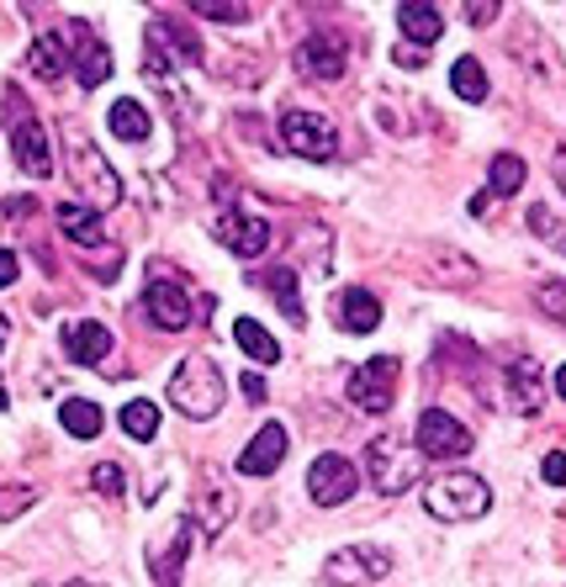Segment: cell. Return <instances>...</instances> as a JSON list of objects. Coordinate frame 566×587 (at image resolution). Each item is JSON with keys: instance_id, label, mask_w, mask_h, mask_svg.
Instances as JSON below:
<instances>
[{"instance_id": "4dcf8cb0", "label": "cell", "mask_w": 566, "mask_h": 587, "mask_svg": "<svg viewBox=\"0 0 566 587\" xmlns=\"http://www.w3.org/2000/svg\"><path fill=\"white\" fill-rule=\"evenodd\" d=\"M122 434H127V440H154V434H159V408L144 403V397L127 403V408H122Z\"/></svg>"}, {"instance_id": "d6a6232c", "label": "cell", "mask_w": 566, "mask_h": 587, "mask_svg": "<svg viewBox=\"0 0 566 587\" xmlns=\"http://www.w3.org/2000/svg\"><path fill=\"white\" fill-rule=\"evenodd\" d=\"M90 487H95L101 498H112V503H117V498H122V487H127V476H122L117 461H101V466L90 471Z\"/></svg>"}, {"instance_id": "5bb4252c", "label": "cell", "mask_w": 566, "mask_h": 587, "mask_svg": "<svg viewBox=\"0 0 566 587\" xmlns=\"http://www.w3.org/2000/svg\"><path fill=\"white\" fill-rule=\"evenodd\" d=\"M144 313H149L165 334H180V328H191V318H196V302H191V292L176 286V281H149Z\"/></svg>"}, {"instance_id": "6da1fadb", "label": "cell", "mask_w": 566, "mask_h": 587, "mask_svg": "<svg viewBox=\"0 0 566 587\" xmlns=\"http://www.w3.org/2000/svg\"><path fill=\"white\" fill-rule=\"evenodd\" d=\"M365 476H371V487L382 498H403L423 476V455H418V444L397 440V434H376L365 444Z\"/></svg>"}, {"instance_id": "1f68e13d", "label": "cell", "mask_w": 566, "mask_h": 587, "mask_svg": "<svg viewBox=\"0 0 566 587\" xmlns=\"http://www.w3.org/2000/svg\"><path fill=\"white\" fill-rule=\"evenodd\" d=\"M530 234H540L556 255H566V223L556 212H545V206H530Z\"/></svg>"}, {"instance_id": "30bf717a", "label": "cell", "mask_w": 566, "mask_h": 587, "mask_svg": "<svg viewBox=\"0 0 566 587\" xmlns=\"http://www.w3.org/2000/svg\"><path fill=\"white\" fill-rule=\"evenodd\" d=\"M307 493L318 508H339V503H350L360 493V466L350 455H318L313 466H307Z\"/></svg>"}, {"instance_id": "484cf974", "label": "cell", "mask_w": 566, "mask_h": 587, "mask_svg": "<svg viewBox=\"0 0 566 587\" xmlns=\"http://www.w3.org/2000/svg\"><path fill=\"white\" fill-rule=\"evenodd\" d=\"M59 424L75 434V440H95L106 418H101V408H95V403H86V397H69V403L59 408Z\"/></svg>"}, {"instance_id": "74e56055", "label": "cell", "mask_w": 566, "mask_h": 587, "mask_svg": "<svg viewBox=\"0 0 566 587\" xmlns=\"http://www.w3.org/2000/svg\"><path fill=\"white\" fill-rule=\"evenodd\" d=\"M22 275V260H16V249H0V286H11Z\"/></svg>"}, {"instance_id": "ac0fdd59", "label": "cell", "mask_w": 566, "mask_h": 587, "mask_svg": "<svg viewBox=\"0 0 566 587\" xmlns=\"http://www.w3.org/2000/svg\"><path fill=\"white\" fill-rule=\"evenodd\" d=\"M64 354H69L75 365H101V360L112 354V328L95 324V318L69 324V328H64Z\"/></svg>"}, {"instance_id": "cb8c5ba5", "label": "cell", "mask_w": 566, "mask_h": 587, "mask_svg": "<svg viewBox=\"0 0 566 587\" xmlns=\"http://www.w3.org/2000/svg\"><path fill=\"white\" fill-rule=\"evenodd\" d=\"M260 286H265V292L281 302V313H286L292 324H307V313H302V296H297V270H265V275H260Z\"/></svg>"}, {"instance_id": "5b68a950", "label": "cell", "mask_w": 566, "mask_h": 587, "mask_svg": "<svg viewBox=\"0 0 566 587\" xmlns=\"http://www.w3.org/2000/svg\"><path fill=\"white\" fill-rule=\"evenodd\" d=\"M392 572V551L387 545H339L324 561V583L328 587H371Z\"/></svg>"}, {"instance_id": "bcb514c9", "label": "cell", "mask_w": 566, "mask_h": 587, "mask_svg": "<svg viewBox=\"0 0 566 587\" xmlns=\"http://www.w3.org/2000/svg\"><path fill=\"white\" fill-rule=\"evenodd\" d=\"M556 392H562V397H566V365H562V371H556Z\"/></svg>"}, {"instance_id": "7402d4cb", "label": "cell", "mask_w": 566, "mask_h": 587, "mask_svg": "<svg viewBox=\"0 0 566 587\" xmlns=\"http://www.w3.org/2000/svg\"><path fill=\"white\" fill-rule=\"evenodd\" d=\"M508 403H513V413H540L545 382H540L535 360H513V371H508Z\"/></svg>"}, {"instance_id": "4316f807", "label": "cell", "mask_w": 566, "mask_h": 587, "mask_svg": "<svg viewBox=\"0 0 566 587\" xmlns=\"http://www.w3.org/2000/svg\"><path fill=\"white\" fill-rule=\"evenodd\" d=\"M106 122H112V133H117L122 144H144V138H149V112H144L138 101H117V106L106 112Z\"/></svg>"}, {"instance_id": "836d02e7", "label": "cell", "mask_w": 566, "mask_h": 587, "mask_svg": "<svg viewBox=\"0 0 566 587\" xmlns=\"http://www.w3.org/2000/svg\"><path fill=\"white\" fill-rule=\"evenodd\" d=\"M535 307L545 313V318L566 324V286H562V281H545V286L535 292Z\"/></svg>"}, {"instance_id": "8992f818", "label": "cell", "mask_w": 566, "mask_h": 587, "mask_svg": "<svg viewBox=\"0 0 566 587\" xmlns=\"http://www.w3.org/2000/svg\"><path fill=\"white\" fill-rule=\"evenodd\" d=\"M281 148L297 154V159H313V165H328L339 154V133L318 112H286L281 117Z\"/></svg>"}, {"instance_id": "9c48e42d", "label": "cell", "mask_w": 566, "mask_h": 587, "mask_svg": "<svg viewBox=\"0 0 566 587\" xmlns=\"http://www.w3.org/2000/svg\"><path fill=\"white\" fill-rule=\"evenodd\" d=\"M418 455H429V461H461V455H472V429L461 424V418H450L445 408H429L418 418Z\"/></svg>"}, {"instance_id": "8d00e7d4", "label": "cell", "mask_w": 566, "mask_h": 587, "mask_svg": "<svg viewBox=\"0 0 566 587\" xmlns=\"http://www.w3.org/2000/svg\"><path fill=\"white\" fill-rule=\"evenodd\" d=\"M540 476H545L551 487H566V455H562V450H551V455L540 461Z\"/></svg>"}, {"instance_id": "f546056e", "label": "cell", "mask_w": 566, "mask_h": 587, "mask_svg": "<svg viewBox=\"0 0 566 587\" xmlns=\"http://www.w3.org/2000/svg\"><path fill=\"white\" fill-rule=\"evenodd\" d=\"M524 176H530V170H524L519 154H498L493 170H487V185H493V196H513V191L524 185Z\"/></svg>"}, {"instance_id": "ba28073f", "label": "cell", "mask_w": 566, "mask_h": 587, "mask_svg": "<svg viewBox=\"0 0 566 587\" xmlns=\"http://www.w3.org/2000/svg\"><path fill=\"white\" fill-rule=\"evenodd\" d=\"M176 64H202V43H196L185 27H176L170 16H154L149 22V59H144V69H149L154 80H165Z\"/></svg>"}, {"instance_id": "f1b7e54d", "label": "cell", "mask_w": 566, "mask_h": 587, "mask_svg": "<svg viewBox=\"0 0 566 587\" xmlns=\"http://www.w3.org/2000/svg\"><path fill=\"white\" fill-rule=\"evenodd\" d=\"M191 519H196L202 534H223V524L234 519V493H228V487H212L207 503H202V513H191Z\"/></svg>"}, {"instance_id": "d590c367", "label": "cell", "mask_w": 566, "mask_h": 587, "mask_svg": "<svg viewBox=\"0 0 566 587\" xmlns=\"http://www.w3.org/2000/svg\"><path fill=\"white\" fill-rule=\"evenodd\" d=\"M196 16H207V22H228V27H239V22H249L254 11H249V5H196Z\"/></svg>"}, {"instance_id": "e0dca14e", "label": "cell", "mask_w": 566, "mask_h": 587, "mask_svg": "<svg viewBox=\"0 0 566 587\" xmlns=\"http://www.w3.org/2000/svg\"><path fill=\"white\" fill-rule=\"evenodd\" d=\"M286 444H292V440H286V429H281V424H265V429H260L254 440L244 444L239 476H270V471L286 461Z\"/></svg>"}, {"instance_id": "4fadbf2b", "label": "cell", "mask_w": 566, "mask_h": 587, "mask_svg": "<svg viewBox=\"0 0 566 587\" xmlns=\"http://www.w3.org/2000/svg\"><path fill=\"white\" fill-rule=\"evenodd\" d=\"M191 540H196V519L185 513V519H176V529H170V540H165V545H149L154 587H180L185 556H191Z\"/></svg>"}, {"instance_id": "b9f144b4", "label": "cell", "mask_w": 566, "mask_h": 587, "mask_svg": "<svg viewBox=\"0 0 566 587\" xmlns=\"http://www.w3.org/2000/svg\"><path fill=\"white\" fill-rule=\"evenodd\" d=\"M556 180H562V191H566V148L556 154Z\"/></svg>"}, {"instance_id": "d4e9b609", "label": "cell", "mask_w": 566, "mask_h": 587, "mask_svg": "<svg viewBox=\"0 0 566 587\" xmlns=\"http://www.w3.org/2000/svg\"><path fill=\"white\" fill-rule=\"evenodd\" d=\"M234 339H239V350L249 354V360H260V365H275L281 360V345L265 334V324H254V318H239L234 324Z\"/></svg>"}, {"instance_id": "2e32d148", "label": "cell", "mask_w": 566, "mask_h": 587, "mask_svg": "<svg viewBox=\"0 0 566 587\" xmlns=\"http://www.w3.org/2000/svg\"><path fill=\"white\" fill-rule=\"evenodd\" d=\"M217 238L239 255V260H254L270 249V223L265 217H244V212H223L217 217Z\"/></svg>"}, {"instance_id": "9a60e30c", "label": "cell", "mask_w": 566, "mask_h": 587, "mask_svg": "<svg viewBox=\"0 0 566 587\" xmlns=\"http://www.w3.org/2000/svg\"><path fill=\"white\" fill-rule=\"evenodd\" d=\"M75 180L86 185L90 196H95V212H106V206L122 202V180L112 176V165L86 144V138H75Z\"/></svg>"}, {"instance_id": "ffe728a7", "label": "cell", "mask_w": 566, "mask_h": 587, "mask_svg": "<svg viewBox=\"0 0 566 587\" xmlns=\"http://www.w3.org/2000/svg\"><path fill=\"white\" fill-rule=\"evenodd\" d=\"M54 217H59V228L80 249H106V223H101V212L95 206H86V202H59L54 206Z\"/></svg>"}, {"instance_id": "f35d334b", "label": "cell", "mask_w": 566, "mask_h": 587, "mask_svg": "<svg viewBox=\"0 0 566 587\" xmlns=\"http://www.w3.org/2000/svg\"><path fill=\"white\" fill-rule=\"evenodd\" d=\"M466 22H472V27H487V22H498V5H466Z\"/></svg>"}, {"instance_id": "83f0119b", "label": "cell", "mask_w": 566, "mask_h": 587, "mask_svg": "<svg viewBox=\"0 0 566 587\" xmlns=\"http://www.w3.org/2000/svg\"><path fill=\"white\" fill-rule=\"evenodd\" d=\"M450 86H455L461 101H472V106H477V101H487V69H482L477 59H455L450 64Z\"/></svg>"}, {"instance_id": "ee69618b", "label": "cell", "mask_w": 566, "mask_h": 587, "mask_svg": "<svg viewBox=\"0 0 566 587\" xmlns=\"http://www.w3.org/2000/svg\"><path fill=\"white\" fill-rule=\"evenodd\" d=\"M5 339H11V324H5V318H0V350H5Z\"/></svg>"}, {"instance_id": "8fae6325", "label": "cell", "mask_w": 566, "mask_h": 587, "mask_svg": "<svg viewBox=\"0 0 566 587\" xmlns=\"http://www.w3.org/2000/svg\"><path fill=\"white\" fill-rule=\"evenodd\" d=\"M297 75L313 80V86H328V80H344V64H350V43L339 32H313L297 43Z\"/></svg>"}, {"instance_id": "3957f363", "label": "cell", "mask_w": 566, "mask_h": 587, "mask_svg": "<svg viewBox=\"0 0 566 587\" xmlns=\"http://www.w3.org/2000/svg\"><path fill=\"white\" fill-rule=\"evenodd\" d=\"M423 503H429V513H434V519H445V524H466V519H482V513L493 508V487H487L482 476H472V471H445V476H434V482H429Z\"/></svg>"}, {"instance_id": "f6af8a7d", "label": "cell", "mask_w": 566, "mask_h": 587, "mask_svg": "<svg viewBox=\"0 0 566 587\" xmlns=\"http://www.w3.org/2000/svg\"><path fill=\"white\" fill-rule=\"evenodd\" d=\"M11 408V392H5V382H0V413Z\"/></svg>"}, {"instance_id": "ab89813d", "label": "cell", "mask_w": 566, "mask_h": 587, "mask_svg": "<svg viewBox=\"0 0 566 587\" xmlns=\"http://www.w3.org/2000/svg\"><path fill=\"white\" fill-rule=\"evenodd\" d=\"M397 64H408V69H418V64H423V48H408V43H403V48H397Z\"/></svg>"}, {"instance_id": "e575fe53", "label": "cell", "mask_w": 566, "mask_h": 587, "mask_svg": "<svg viewBox=\"0 0 566 587\" xmlns=\"http://www.w3.org/2000/svg\"><path fill=\"white\" fill-rule=\"evenodd\" d=\"M32 503H37L32 487H0V519H22Z\"/></svg>"}, {"instance_id": "52a82bcc", "label": "cell", "mask_w": 566, "mask_h": 587, "mask_svg": "<svg viewBox=\"0 0 566 587\" xmlns=\"http://www.w3.org/2000/svg\"><path fill=\"white\" fill-rule=\"evenodd\" d=\"M59 37H64V54H69V69H75V80H80V86L95 90V86H106V80H112V48H106L86 22H69Z\"/></svg>"}, {"instance_id": "44dd1931", "label": "cell", "mask_w": 566, "mask_h": 587, "mask_svg": "<svg viewBox=\"0 0 566 587\" xmlns=\"http://www.w3.org/2000/svg\"><path fill=\"white\" fill-rule=\"evenodd\" d=\"M339 324H344V334H371V328L382 324V296L365 292V286L339 292Z\"/></svg>"}, {"instance_id": "603a6c76", "label": "cell", "mask_w": 566, "mask_h": 587, "mask_svg": "<svg viewBox=\"0 0 566 587\" xmlns=\"http://www.w3.org/2000/svg\"><path fill=\"white\" fill-rule=\"evenodd\" d=\"M27 69L37 80H59L64 69H69V54H64V37L59 32H37L27 48Z\"/></svg>"}, {"instance_id": "60d3db41", "label": "cell", "mask_w": 566, "mask_h": 587, "mask_svg": "<svg viewBox=\"0 0 566 587\" xmlns=\"http://www.w3.org/2000/svg\"><path fill=\"white\" fill-rule=\"evenodd\" d=\"M244 392H249V403H260V397H265V382H260V376H244Z\"/></svg>"}, {"instance_id": "277c9868", "label": "cell", "mask_w": 566, "mask_h": 587, "mask_svg": "<svg viewBox=\"0 0 566 587\" xmlns=\"http://www.w3.org/2000/svg\"><path fill=\"white\" fill-rule=\"evenodd\" d=\"M5 127H11V154L32 180L54 176V148H48V127L32 117V106L22 101V90H5Z\"/></svg>"}, {"instance_id": "7c38bea8", "label": "cell", "mask_w": 566, "mask_h": 587, "mask_svg": "<svg viewBox=\"0 0 566 587\" xmlns=\"http://www.w3.org/2000/svg\"><path fill=\"white\" fill-rule=\"evenodd\" d=\"M392 397H397V360L382 354V360H365L355 376H350V403L365 413H387Z\"/></svg>"}, {"instance_id": "7bdbcfd3", "label": "cell", "mask_w": 566, "mask_h": 587, "mask_svg": "<svg viewBox=\"0 0 566 587\" xmlns=\"http://www.w3.org/2000/svg\"><path fill=\"white\" fill-rule=\"evenodd\" d=\"M37 587H101V583H37Z\"/></svg>"}, {"instance_id": "d6986e66", "label": "cell", "mask_w": 566, "mask_h": 587, "mask_svg": "<svg viewBox=\"0 0 566 587\" xmlns=\"http://www.w3.org/2000/svg\"><path fill=\"white\" fill-rule=\"evenodd\" d=\"M397 27L403 37H414V48H434L440 37H445V16H440V5H429V0H408V5H397Z\"/></svg>"}, {"instance_id": "7a4b0ae2", "label": "cell", "mask_w": 566, "mask_h": 587, "mask_svg": "<svg viewBox=\"0 0 566 587\" xmlns=\"http://www.w3.org/2000/svg\"><path fill=\"white\" fill-rule=\"evenodd\" d=\"M223 397H228V386L217 376V365H212L207 354H185L176 365V376H170V403H176L185 418H217L223 413Z\"/></svg>"}]
</instances>
